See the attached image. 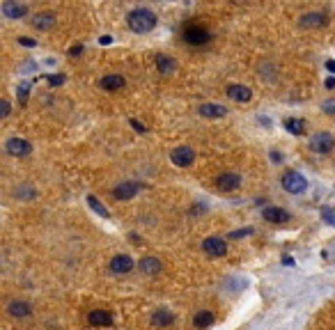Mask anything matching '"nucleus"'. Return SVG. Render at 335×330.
I'll return each instance as SVG.
<instances>
[{"mask_svg": "<svg viewBox=\"0 0 335 330\" xmlns=\"http://www.w3.org/2000/svg\"><path fill=\"white\" fill-rule=\"evenodd\" d=\"M81 51H83V46H81V44H78V46H71V48H69V55L74 58V55H78Z\"/></svg>", "mask_w": 335, "mask_h": 330, "instance_id": "33", "label": "nucleus"}, {"mask_svg": "<svg viewBox=\"0 0 335 330\" xmlns=\"http://www.w3.org/2000/svg\"><path fill=\"white\" fill-rule=\"evenodd\" d=\"M280 184L287 193H292V195H298V193H303L305 188H308V179H305L301 172H296V170H290V172L282 174Z\"/></svg>", "mask_w": 335, "mask_h": 330, "instance_id": "2", "label": "nucleus"}, {"mask_svg": "<svg viewBox=\"0 0 335 330\" xmlns=\"http://www.w3.org/2000/svg\"><path fill=\"white\" fill-rule=\"evenodd\" d=\"M156 23H159L156 14L147 7H138V9H133V12H129V16H126V25H129L133 32H138V35L152 32L154 28H156Z\"/></svg>", "mask_w": 335, "mask_h": 330, "instance_id": "1", "label": "nucleus"}, {"mask_svg": "<svg viewBox=\"0 0 335 330\" xmlns=\"http://www.w3.org/2000/svg\"><path fill=\"white\" fill-rule=\"evenodd\" d=\"M326 69H328V71H333V74H335V60H328V62H326Z\"/></svg>", "mask_w": 335, "mask_h": 330, "instance_id": "36", "label": "nucleus"}, {"mask_svg": "<svg viewBox=\"0 0 335 330\" xmlns=\"http://www.w3.org/2000/svg\"><path fill=\"white\" fill-rule=\"evenodd\" d=\"M9 113H12V105H9L7 99H2V110H0V117H7Z\"/></svg>", "mask_w": 335, "mask_h": 330, "instance_id": "29", "label": "nucleus"}, {"mask_svg": "<svg viewBox=\"0 0 335 330\" xmlns=\"http://www.w3.org/2000/svg\"><path fill=\"white\" fill-rule=\"evenodd\" d=\"M87 206H90V209L94 211V213H99L101 218H110V211H108L106 206H104V204H101V200H99V197H94V195H87Z\"/></svg>", "mask_w": 335, "mask_h": 330, "instance_id": "24", "label": "nucleus"}, {"mask_svg": "<svg viewBox=\"0 0 335 330\" xmlns=\"http://www.w3.org/2000/svg\"><path fill=\"white\" fill-rule=\"evenodd\" d=\"M37 195L32 188H28V186H23V188H16V197H23V200H32V197Z\"/></svg>", "mask_w": 335, "mask_h": 330, "instance_id": "26", "label": "nucleus"}, {"mask_svg": "<svg viewBox=\"0 0 335 330\" xmlns=\"http://www.w3.org/2000/svg\"><path fill=\"white\" fill-rule=\"evenodd\" d=\"M333 147H335V138L331 133H326V131H319V133H314L310 138V149L314 154H331Z\"/></svg>", "mask_w": 335, "mask_h": 330, "instance_id": "3", "label": "nucleus"}, {"mask_svg": "<svg viewBox=\"0 0 335 330\" xmlns=\"http://www.w3.org/2000/svg\"><path fill=\"white\" fill-rule=\"evenodd\" d=\"M110 273H115V275H126V273H131V268H133V259H131L129 255H115L113 259H110Z\"/></svg>", "mask_w": 335, "mask_h": 330, "instance_id": "11", "label": "nucleus"}, {"mask_svg": "<svg viewBox=\"0 0 335 330\" xmlns=\"http://www.w3.org/2000/svg\"><path fill=\"white\" fill-rule=\"evenodd\" d=\"M172 321H175V314L168 312V309H156L152 314V323L156 328H166V326H170Z\"/></svg>", "mask_w": 335, "mask_h": 330, "instance_id": "22", "label": "nucleus"}, {"mask_svg": "<svg viewBox=\"0 0 335 330\" xmlns=\"http://www.w3.org/2000/svg\"><path fill=\"white\" fill-rule=\"evenodd\" d=\"M87 321L92 326H110L113 323V314L108 309H92L90 314H87Z\"/></svg>", "mask_w": 335, "mask_h": 330, "instance_id": "21", "label": "nucleus"}, {"mask_svg": "<svg viewBox=\"0 0 335 330\" xmlns=\"http://www.w3.org/2000/svg\"><path fill=\"white\" fill-rule=\"evenodd\" d=\"M321 213H324V218H326V223H333V225H335V213H333V211L324 209V211H321Z\"/></svg>", "mask_w": 335, "mask_h": 330, "instance_id": "31", "label": "nucleus"}, {"mask_svg": "<svg viewBox=\"0 0 335 330\" xmlns=\"http://www.w3.org/2000/svg\"><path fill=\"white\" fill-rule=\"evenodd\" d=\"M252 227H244V229H236V232H230L228 239H244V236H251Z\"/></svg>", "mask_w": 335, "mask_h": 330, "instance_id": "27", "label": "nucleus"}, {"mask_svg": "<svg viewBox=\"0 0 335 330\" xmlns=\"http://www.w3.org/2000/svg\"><path fill=\"white\" fill-rule=\"evenodd\" d=\"M138 268L143 270L145 275H159L161 270H163V264H161L159 257H143L138 262Z\"/></svg>", "mask_w": 335, "mask_h": 330, "instance_id": "16", "label": "nucleus"}, {"mask_svg": "<svg viewBox=\"0 0 335 330\" xmlns=\"http://www.w3.org/2000/svg\"><path fill=\"white\" fill-rule=\"evenodd\" d=\"M62 81H64L62 76H58V78H55V76H51V78H48V82H51V85H58V82H62Z\"/></svg>", "mask_w": 335, "mask_h": 330, "instance_id": "35", "label": "nucleus"}, {"mask_svg": "<svg viewBox=\"0 0 335 330\" xmlns=\"http://www.w3.org/2000/svg\"><path fill=\"white\" fill-rule=\"evenodd\" d=\"M211 39V32L205 30L202 25H188L186 30H184V41L190 46H202L207 44Z\"/></svg>", "mask_w": 335, "mask_h": 330, "instance_id": "4", "label": "nucleus"}, {"mask_svg": "<svg viewBox=\"0 0 335 330\" xmlns=\"http://www.w3.org/2000/svg\"><path fill=\"white\" fill-rule=\"evenodd\" d=\"M124 85H126V81L120 74H108L101 78V87L106 92H117V90H122Z\"/></svg>", "mask_w": 335, "mask_h": 330, "instance_id": "18", "label": "nucleus"}, {"mask_svg": "<svg viewBox=\"0 0 335 330\" xmlns=\"http://www.w3.org/2000/svg\"><path fill=\"white\" fill-rule=\"evenodd\" d=\"M228 97L239 101V103H248L252 99V90L251 87H246V85H239V82H232L228 85Z\"/></svg>", "mask_w": 335, "mask_h": 330, "instance_id": "13", "label": "nucleus"}, {"mask_svg": "<svg viewBox=\"0 0 335 330\" xmlns=\"http://www.w3.org/2000/svg\"><path fill=\"white\" fill-rule=\"evenodd\" d=\"M262 218L267 220V223H287L290 220V213L280 206H267V209L262 211Z\"/></svg>", "mask_w": 335, "mask_h": 330, "instance_id": "17", "label": "nucleus"}, {"mask_svg": "<svg viewBox=\"0 0 335 330\" xmlns=\"http://www.w3.org/2000/svg\"><path fill=\"white\" fill-rule=\"evenodd\" d=\"M321 110L326 115H335V99H326V101L321 103Z\"/></svg>", "mask_w": 335, "mask_h": 330, "instance_id": "28", "label": "nucleus"}, {"mask_svg": "<svg viewBox=\"0 0 335 330\" xmlns=\"http://www.w3.org/2000/svg\"><path fill=\"white\" fill-rule=\"evenodd\" d=\"M301 23V28L305 30H314V28H321V25H326V14H321V12H308L298 19Z\"/></svg>", "mask_w": 335, "mask_h": 330, "instance_id": "12", "label": "nucleus"}, {"mask_svg": "<svg viewBox=\"0 0 335 330\" xmlns=\"http://www.w3.org/2000/svg\"><path fill=\"white\" fill-rule=\"evenodd\" d=\"M138 190H140V184H136V181H122V184H117L113 188V197L120 200V202H126V200H133L138 195Z\"/></svg>", "mask_w": 335, "mask_h": 330, "instance_id": "8", "label": "nucleus"}, {"mask_svg": "<svg viewBox=\"0 0 335 330\" xmlns=\"http://www.w3.org/2000/svg\"><path fill=\"white\" fill-rule=\"evenodd\" d=\"M241 186V174L236 172H223L216 177V188L223 190V193H230V190H236Z\"/></svg>", "mask_w": 335, "mask_h": 330, "instance_id": "9", "label": "nucleus"}, {"mask_svg": "<svg viewBox=\"0 0 335 330\" xmlns=\"http://www.w3.org/2000/svg\"><path fill=\"white\" fill-rule=\"evenodd\" d=\"M326 87H328V90H333V87H335V78H328V81H326Z\"/></svg>", "mask_w": 335, "mask_h": 330, "instance_id": "37", "label": "nucleus"}, {"mask_svg": "<svg viewBox=\"0 0 335 330\" xmlns=\"http://www.w3.org/2000/svg\"><path fill=\"white\" fill-rule=\"evenodd\" d=\"M19 99H21V103H25V99H28V85H23L21 90H19Z\"/></svg>", "mask_w": 335, "mask_h": 330, "instance_id": "32", "label": "nucleus"}, {"mask_svg": "<svg viewBox=\"0 0 335 330\" xmlns=\"http://www.w3.org/2000/svg\"><path fill=\"white\" fill-rule=\"evenodd\" d=\"M129 122H131V126L136 128L138 133H147V126H145V124H140L138 120H129Z\"/></svg>", "mask_w": 335, "mask_h": 330, "instance_id": "30", "label": "nucleus"}, {"mask_svg": "<svg viewBox=\"0 0 335 330\" xmlns=\"http://www.w3.org/2000/svg\"><path fill=\"white\" fill-rule=\"evenodd\" d=\"M0 9H2V16H5V19H9V21L23 19V16L28 14V7H25L23 2H19V0H5Z\"/></svg>", "mask_w": 335, "mask_h": 330, "instance_id": "10", "label": "nucleus"}, {"mask_svg": "<svg viewBox=\"0 0 335 330\" xmlns=\"http://www.w3.org/2000/svg\"><path fill=\"white\" fill-rule=\"evenodd\" d=\"M5 151H7L9 156H16V158H21V156H28L32 151V144L25 140V138H9L7 143H5Z\"/></svg>", "mask_w": 335, "mask_h": 330, "instance_id": "7", "label": "nucleus"}, {"mask_svg": "<svg viewBox=\"0 0 335 330\" xmlns=\"http://www.w3.org/2000/svg\"><path fill=\"white\" fill-rule=\"evenodd\" d=\"M7 314L14 316V319H25V316L32 314V305L25 300H12L7 305Z\"/></svg>", "mask_w": 335, "mask_h": 330, "instance_id": "15", "label": "nucleus"}, {"mask_svg": "<svg viewBox=\"0 0 335 330\" xmlns=\"http://www.w3.org/2000/svg\"><path fill=\"white\" fill-rule=\"evenodd\" d=\"M19 41H21L23 46H37V41H35V39H25V37H21Z\"/></svg>", "mask_w": 335, "mask_h": 330, "instance_id": "34", "label": "nucleus"}, {"mask_svg": "<svg viewBox=\"0 0 335 330\" xmlns=\"http://www.w3.org/2000/svg\"><path fill=\"white\" fill-rule=\"evenodd\" d=\"M156 69H159V74H163V76H172L177 71L175 58H170V55H156Z\"/></svg>", "mask_w": 335, "mask_h": 330, "instance_id": "19", "label": "nucleus"}, {"mask_svg": "<svg viewBox=\"0 0 335 330\" xmlns=\"http://www.w3.org/2000/svg\"><path fill=\"white\" fill-rule=\"evenodd\" d=\"M285 128H287V133H292V135H303L305 120H301V117H290V120H285Z\"/></svg>", "mask_w": 335, "mask_h": 330, "instance_id": "23", "label": "nucleus"}, {"mask_svg": "<svg viewBox=\"0 0 335 330\" xmlns=\"http://www.w3.org/2000/svg\"><path fill=\"white\" fill-rule=\"evenodd\" d=\"M193 323H195V328H207V326H211V323H213V314L209 312V309H202V312H198V314H195Z\"/></svg>", "mask_w": 335, "mask_h": 330, "instance_id": "25", "label": "nucleus"}, {"mask_svg": "<svg viewBox=\"0 0 335 330\" xmlns=\"http://www.w3.org/2000/svg\"><path fill=\"white\" fill-rule=\"evenodd\" d=\"M55 21H58V19H55L53 12H42V14H37L32 19V25H35L37 30H51L55 25Z\"/></svg>", "mask_w": 335, "mask_h": 330, "instance_id": "20", "label": "nucleus"}, {"mask_svg": "<svg viewBox=\"0 0 335 330\" xmlns=\"http://www.w3.org/2000/svg\"><path fill=\"white\" fill-rule=\"evenodd\" d=\"M202 250H205L209 257H225L228 255V243H225V239H221V236H207V239L202 241Z\"/></svg>", "mask_w": 335, "mask_h": 330, "instance_id": "6", "label": "nucleus"}, {"mask_svg": "<svg viewBox=\"0 0 335 330\" xmlns=\"http://www.w3.org/2000/svg\"><path fill=\"white\" fill-rule=\"evenodd\" d=\"M198 113L202 115V117H209V120H221V117H225L228 115V108L221 103H200L198 108Z\"/></svg>", "mask_w": 335, "mask_h": 330, "instance_id": "14", "label": "nucleus"}, {"mask_svg": "<svg viewBox=\"0 0 335 330\" xmlns=\"http://www.w3.org/2000/svg\"><path fill=\"white\" fill-rule=\"evenodd\" d=\"M170 161H172L177 167H188V165H193V161H195V151H193V147H186V144L175 147V149L170 151Z\"/></svg>", "mask_w": 335, "mask_h": 330, "instance_id": "5", "label": "nucleus"}, {"mask_svg": "<svg viewBox=\"0 0 335 330\" xmlns=\"http://www.w3.org/2000/svg\"><path fill=\"white\" fill-rule=\"evenodd\" d=\"M110 41H113V39L108 37V35H104V37H101V44H110Z\"/></svg>", "mask_w": 335, "mask_h": 330, "instance_id": "38", "label": "nucleus"}]
</instances>
